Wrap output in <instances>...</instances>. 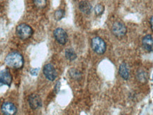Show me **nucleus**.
I'll list each match as a JSON object with an SVG mask.
<instances>
[{
	"label": "nucleus",
	"instance_id": "obj_1",
	"mask_svg": "<svg viewBox=\"0 0 153 115\" xmlns=\"http://www.w3.org/2000/svg\"><path fill=\"white\" fill-rule=\"evenodd\" d=\"M5 63L8 66L16 69H21L24 64V59L21 54L18 52H12L5 58Z\"/></svg>",
	"mask_w": 153,
	"mask_h": 115
},
{
	"label": "nucleus",
	"instance_id": "obj_2",
	"mask_svg": "<svg viewBox=\"0 0 153 115\" xmlns=\"http://www.w3.org/2000/svg\"><path fill=\"white\" fill-rule=\"evenodd\" d=\"M16 33L21 40H27L32 36L34 30L31 27L26 23H21L16 27Z\"/></svg>",
	"mask_w": 153,
	"mask_h": 115
},
{
	"label": "nucleus",
	"instance_id": "obj_3",
	"mask_svg": "<svg viewBox=\"0 0 153 115\" xmlns=\"http://www.w3.org/2000/svg\"><path fill=\"white\" fill-rule=\"evenodd\" d=\"M91 46L94 52L98 55H103L106 50V44L104 40L99 37H95L92 39Z\"/></svg>",
	"mask_w": 153,
	"mask_h": 115
},
{
	"label": "nucleus",
	"instance_id": "obj_4",
	"mask_svg": "<svg viewBox=\"0 0 153 115\" xmlns=\"http://www.w3.org/2000/svg\"><path fill=\"white\" fill-rule=\"evenodd\" d=\"M112 33L117 37L124 36L127 32V28L125 25L121 21H116L113 24L111 28Z\"/></svg>",
	"mask_w": 153,
	"mask_h": 115
},
{
	"label": "nucleus",
	"instance_id": "obj_5",
	"mask_svg": "<svg viewBox=\"0 0 153 115\" xmlns=\"http://www.w3.org/2000/svg\"><path fill=\"white\" fill-rule=\"evenodd\" d=\"M43 74L45 78L50 81H53L57 78L58 73L52 64H47L43 67Z\"/></svg>",
	"mask_w": 153,
	"mask_h": 115
},
{
	"label": "nucleus",
	"instance_id": "obj_6",
	"mask_svg": "<svg viewBox=\"0 0 153 115\" xmlns=\"http://www.w3.org/2000/svg\"><path fill=\"white\" fill-rule=\"evenodd\" d=\"M53 34L56 41L59 44L63 45L66 44L68 37H67V34L65 30L61 28H58L54 30Z\"/></svg>",
	"mask_w": 153,
	"mask_h": 115
},
{
	"label": "nucleus",
	"instance_id": "obj_7",
	"mask_svg": "<svg viewBox=\"0 0 153 115\" xmlns=\"http://www.w3.org/2000/svg\"><path fill=\"white\" fill-rule=\"evenodd\" d=\"M12 82V76L8 69H4L0 71V87L4 85L10 86Z\"/></svg>",
	"mask_w": 153,
	"mask_h": 115
},
{
	"label": "nucleus",
	"instance_id": "obj_8",
	"mask_svg": "<svg viewBox=\"0 0 153 115\" xmlns=\"http://www.w3.org/2000/svg\"><path fill=\"white\" fill-rule=\"evenodd\" d=\"M1 112L4 114L14 115L16 114L17 109H16L14 104H13L12 102H5L1 105Z\"/></svg>",
	"mask_w": 153,
	"mask_h": 115
},
{
	"label": "nucleus",
	"instance_id": "obj_9",
	"mask_svg": "<svg viewBox=\"0 0 153 115\" xmlns=\"http://www.w3.org/2000/svg\"><path fill=\"white\" fill-rule=\"evenodd\" d=\"M28 101L31 108L33 109H37L40 108L42 106L41 99L38 95L32 94L31 96H29Z\"/></svg>",
	"mask_w": 153,
	"mask_h": 115
},
{
	"label": "nucleus",
	"instance_id": "obj_10",
	"mask_svg": "<svg viewBox=\"0 0 153 115\" xmlns=\"http://www.w3.org/2000/svg\"><path fill=\"white\" fill-rule=\"evenodd\" d=\"M142 45L143 48L147 52L153 51V37L150 35H147L142 40Z\"/></svg>",
	"mask_w": 153,
	"mask_h": 115
},
{
	"label": "nucleus",
	"instance_id": "obj_11",
	"mask_svg": "<svg viewBox=\"0 0 153 115\" xmlns=\"http://www.w3.org/2000/svg\"><path fill=\"white\" fill-rule=\"evenodd\" d=\"M79 10L85 14H89L92 9V5L87 1H82L79 4Z\"/></svg>",
	"mask_w": 153,
	"mask_h": 115
},
{
	"label": "nucleus",
	"instance_id": "obj_12",
	"mask_svg": "<svg viewBox=\"0 0 153 115\" xmlns=\"http://www.w3.org/2000/svg\"><path fill=\"white\" fill-rule=\"evenodd\" d=\"M119 75L124 80H128L129 78V69L125 63H122L119 66Z\"/></svg>",
	"mask_w": 153,
	"mask_h": 115
},
{
	"label": "nucleus",
	"instance_id": "obj_13",
	"mask_svg": "<svg viewBox=\"0 0 153 115\" xmlns=\"http://www.w3.org/2000/svg\"><path fill=\"white\" fill-rule=\"evenodd\" d=\"M65 57L69 61L72 62L76 59V54L73 49H67L65 50Z\"/></svg>",
	"mask_w": 153,
	"mask_h": 115
},
{
	"label": "nucleus",
	"instance_id": "obj_14",
	"mask_svg": "<svg viewBox=\"0 0 153 115\" xmlns=\"http://www.w3.org/2000/svg\"><path fill=\"white\" fill-rule=\"evenodd\" d=\"M69 73H70V75L72 78L75 79V80H78V79L81 78V73L78 70L72 69L70 70V72Z\"/></svg>",
	"mask_w": 153,
	"mask_h": 115
},
{
	"label": "nucleus",
	"instance_id": "obj_15",
	"mask_svg": "<svg viewBox=\"0 0 153 115\" xmlns=\"http://www.w3.org/2000/svg\"><path fill=\"white\" fill-rule=\"evenodd\" d=\"M34 5L38 9H43L46 6V0H33Z\"/></svg>",
	"mask_w": 153,
	"mask_h": 115
},
{
	"label": "nucleus",
	"instance_id": "obj_16",
	"mask_svg": "<svg viewBox=\"0 0 153 115\" xmlns=\"http://www.w3.org/2000/svg\"><path fill=\"white\" fill-rule=\"evenodd\" d=\"M64 16H65V12H64V10L62 9L57 10L54 14L55 19L56 21H60V20L64 17Z\"/></svg>",
	"mask_w": 153,
	"mask_h": 115
},
{
	"label": "nucleus",
	"instance_id": "obj_17",
	"mask_svg": "<svg viewBox=\"0 0 153 115\" xmlns=\"http://www.w3.org/2000/svg\"><path fill=\"white\" fill-rule=\"evenodd\" d=\"M104 11V7L101 4H97L94 9V12H95L96 16H100L103 13Z\"/></svg>",
	"mask_w": 153,
	"mask_h": 115
},
{
	"label": "nucleus",
	"instance_id": "obj_18",
	"mask_svg": "<svg viewBox=\"0 0 153 115\" xmlns=\"http://www.w3.org/2000/svg\"><path fill=\"white\" fill-rule=\"evenodd\" d=\"M137 78L140 81L144 82L146 80V75H145V73L144 71H140V72L138 73Z\"/></svg>",
	"mask_w": 153,
	"mask_h": 115
},
{
	"label": "nucleus",
	"instance_id": "obj_19",
	"mask_svg": "<svg viewBox=\"0 0 153 115\" xmlns=\"http://www.w3.org/2000/svg\"><path fill=\"white\" fill-rule=\"evenodd\" d=\"M38 72H39V69L38 68H36V69H32L30 71V73L31 76H36L38 74Z\"/></svg>",
	"mask_w": 153,
	"mask_h": 115
},
{
	"label": "nucleus",
	"instance_id": "obj_20",
	"mask_svg": "<svg viewBox=\"0 0 153 115\" xmlns=\"http://www.w3.org/2000/svg\"><path fill=\"white\" fill-rule=\"evenodd\" d=\"M60 83L58 82L57 83H56L55 86V92L56 93L59 92V91H60Z\"/></svg>",
	"mask_w": 153,
	"mask_h": 115
},
{
	"label": "nucleus",
	"instance_id": "obj_21",
	"mask_svg": "<svg viewBox=\"0 0 153 115\" xmlns=\"http://www.w3.org/2000/svg\"><path fill=\"white\" fill-rule=\"evenodd\" d=\"M150 24H151V28H152V29L153 30V16L150 19Z\"/></svg>",
	"mask_w": 153,
	"mask_h": 115
}]
</instances>
